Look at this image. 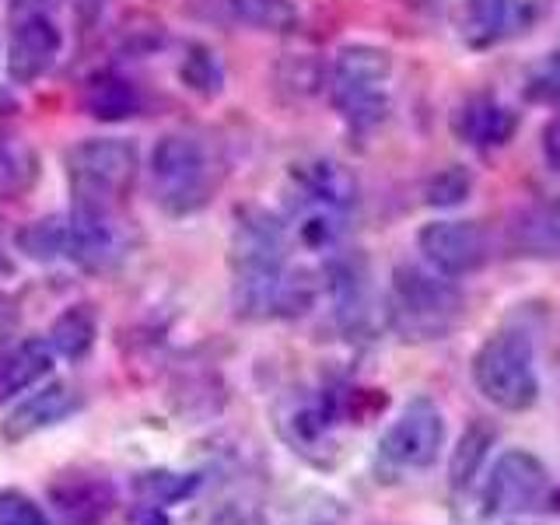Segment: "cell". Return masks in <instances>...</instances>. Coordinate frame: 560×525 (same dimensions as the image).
I'll return each instance as SVG.
<instances>
[{
    "mask_svg": "<svg viewBox=\"0 0 560 525\" xmlns=\"http://www.w3.org/2000/svg\"><path fill=\"white\" fill-rule=\"evenodd\" d=\"M284 221L267 210H242L232 238V305L242 319H294L312 308L315 280L291 270Z\"/></svg>",
    "mask_w": 560,
    "mask_h": 525,
    "instance_id": "6da1fadb",
    "label": "cell"
},
{
    "mask_svg": "<svg viewBox=\"0 0 560 525\" xmlns=\"http://www.w3.org/2000/svg\"><path fill=\"white\" fill-rule=\"evenodd\" d=\"M154 203L172 218H189L210 203L221 186L218 154L200 133L172 130L151 151Z\"/></svg>",
    "mask_w": 560,
    "mask_h": 525,
    "instance_id": "7a4b0ae2",
    "label": "cell"
},
{
    "mask_svg": "<svg viewBox=\"0 0 560 525\" xmlns=\"http://www.w3.org/2000/svg\"><path fill=\"white\" fill-rule=\"evenodd\" d=\"M329 102L354 133H372L389 116L393 57L378 46H343L329 63Z\"/></svg>",
    "mask_w": 560,
    "mask_h": 525,
    "instance_id": "3957f363",
    "label": "cell"
},
{
    "mask_svg": "<svg viewBox=\"0 0 560 525\" xmlns=\"http://www.w3.org/2000/svg\"><path fill=\"white\" fill-rule=\"evenodd\" d=\"M385 319L402 340H442L463 319V294L442 273L399 267L389 284Z\"/></svg>",
    "mask_w": 560,
    "mask_h": 525,
    "instance_id": "277c9868",
    "label": "cell"
},
{
    "mask_svg": "<svg viewBox=\"0 0 560 525\" xmlns=\"http://www.w3.org/2000/svg\"><path fill=\"white\" fill-rule=\"evenodd\" d=\"M67 186L74 207L116 210L137 183L140 154L133 140L122 137H88L63 154Z\"/></svg>",
    "mask_w": 560,
    "mask_h": 525,
    "instance_id": "5b68a950",
    "label": "cell"
},
{
    "mask_svg": "<svg viewBox=\"0 0 560 525\" xmlns=\"http://www.w3.org/2000/svg\"><path fill=\"white\" fill-rule=\"evenodd\" d=\"M472 385L477 393L504 413L533 410L539 399L536 350L522 332H494L472 354Z\"/></svg>",
    "mask_w": 560,
    "mask_h": 525,
    "instance_id": "8992f818",
    "label": "cell"
},
{
    "mask_svg": "<svg viewBox=\"0 0 560 525\" xmlns=\"http://www.w3.org/2000/svg\"><path fill=\"white\" fill-rule=\"evenodd\" d=\"M445 448V413L431 396H413L378 438V459L396 472H420Z\"/></svg>",
    "mask_w": 560,
    "mask_h": 525,
    "instance_id": "52a82bcc",
    "label": "cell"
},
{
    "mask_svg": "<svg viewBox=\"0 0 560 525\" xmlns=\"http://www.w3.org/2000/svg\"><path fill=\"white\" fill-rule=\"evenodd\" d=\"M553 494L550 472L539 455L525 448H504L483 480V512L494 518L533 515Z\"/></svg>",
    "mask_w": 560,
    "mask_h": 525,
    "instance_id": "ba28073f",
    "label": "cell"
},
{
    "mask_svg": "<svg viewBox=\"0 0 560 525\" xmlns=\"http://www.w3.org/2000/svg\"><path fill=\"white\" fill-rule=\"evenodd\" d=\"M417 249L424 262L448 280L477 273L490 259V238L477 221H431L417 232Z\"/></svg>",
    "mask_w": 560,
    "mask_h": 525,
    "instance_id": "9c48e42d",
    "label": "cell"
},
{
    "mask_svg": "<svg viewBox=\"0 0 560 525\" xmlns=\"http://www.w3.org/2000/svg\"><path fill=\"white\" fill-rule=\"evenodd\" d=\"M350 210L354 207L332 200V197H319V192H308V189H294L291 210L284 218L288 242L298 245V249H305V253H315V256L337 253L340 242L347 238Z\"/></svg>",
    "mask_w": 560,
    "mask_h": 525,
    "instance_id": "30bf717a",
    "label": "cell"
},
{
    "mask_svg": "<svg viewBox=\"0 0 560 525\" xmlns=\"http://www.w3.org/2000/svg\"><path fill=\"white\" fill-rule=\"evenodd\" d=\"M63 52V32L60 25L52 22V18L35 8V11H25L22 18L14 22L11 28V39H8V78L14 84H35L43 81L52 67H57Z\"/></svg>",
    "mask_w": 560,
    "mask_h": 525,
    "instance_id": "8fae6325",
    "label": "cell"
},
{
    "mask_svg": "<svg viewBox=\"0 0 560 525\" xmlns=\"http://www.w3.org/2000/svg\"><path fill=\"white\" fill-rule=\"evenodd\" d=\"M127 256V235L116 221V210L70 207L67 214V262L81 270L105 273Z\"/></svg>",
    "mask_w": 560,
    "mask_h": 525,
    "instance_id": "7c38bea8",
    "label": "cell"
},
{
    "mask_svg": "<svg viewBox=\"0 0 560 525\" xmlns=\"http://www.w3.org/2000/svg\"><path fill=\"white\" fill-rule=\"evenodd\" d=\"M78 410H81V393L74 385L43 382V385H35V389H28V396L14 402L11 413L4 417V424H0V434H4V442L22 445L35 434L60 428L63 420H70Z\"/></svg>",
    "mask_w": 560,
    "mask_h": 525,
    "instance_id": "4fadbf2b",
    "label": "cell"
},
{
    "mask_svg": "<svg viewBox=\"0 0 560 525\" xmlns=\"http://www.w3.org/2000/svg\"><path fill=\"white\" fill-rule=\"evenodd\" d=\"M542 8H547V0H466L463 39L472 49L512 43L539 22Z\"/></svg>",
    "mask_w": 560,
    "mask_h": 525,
    "instance_id": "5bb4252c",
    "label": "cell"
},
{
    "mask_svg": "<svg viewBox=\"0 0 560 525\" xmlns=\"http://www.w3.org/2000/svg\"><path fill=\"white\" fill-rule=\"evenodd\" d=\"M52 361H57V354H52L46 337H25L0 350V402L18 399L35 385H43L52 372Z\"/></svg>",
    "mask_w": 560,
    "mask_h": 525,
    "instance_id": "9a60e30c",
    "label": "cell"
},
{
    "mask_svg": "<svg viewBox=\"0 0 560 525\" xmlns=\"http://www.w3.org/2000/svg\"><path fill=\"white\" fill-rule=\"evenodd\" d=\"M84 113L92 119L102 122H122V119H133L144 113V95L140 88L119 74H98L84 84V95H81Z\"/></svg>",
    "mask_w": 560,
    "mask_h": 525,
    "instance_id": "2e32d148",
    "label": "cell"
},
{
    "mask_svg": "<svg viewBox=\"0 0 560 525\" xmlns=\"http://www.w3.org/2000/svg\"><path fill=\"white\" fill-rule=\"evenodd\" d=\"M46 343L52 347V354L63 361H84L98 343V312L88 302L67 305L57 319H52Z\"/></svg>",
    "mask_w": 560,
    "mask_h": 525,
    "instance_id": "e0dca14e",
    "label": "cell"
},
{
    "mask_svg": "<svg viewBox=\"0 0 560 525\" xmlns=\"http://www.w3.org/2000/svg\"><path fill=\"white\" fill-rule=\"evenodd\" d=\"M463 137L472 148H501L515 137L518 130V116L508 109V105L494 102L490 95H480L477 102L466 105L463 122H459Z\"/></svg>",
    "mask_w": 560,
    "mask_h": 525,
    "instance_id": "ac0fdd59",
    "label": "cell"
},
{
    "mask_svg": "<svg viewBox=\"0 0 560 525\" xmlns=\"http://www.w3.org/2000/svg\"><path fill=\"white\" fill-rule=\"evenodd\" d=\"M515 245L525 256H560V200H542L515 221Z\"/></svg>",
    "mask_w": 560,
    "mask_h": 525,
    "instance_id": "d6986e66",
    "label": "cell"
},
{
    "mask_svg": "<svg viewBox=\"0 0 560 525\" xmlns=\"http://www.w3.org/2000/svg\"><path fill=\"white\" fill-rule=\"evenodd\" d=\"M14 249L39 267L67 262V214H49L22 224L14 232Z\"/></svg>",
    "mask_w": 560,
    "mask_h": 525,
    "instance_id": "ffe728a7",
    "label": "cell"
},
{
    "mask_svg": "<svg viewBox=\"0 0 560 525\" xmlns=\"http://www.w3.org/2000/svg\"><path fill=\"white\" fill-rule=\"evenodd\" d=\"M39 183V154L22 137H0V200H18Z\"/></svg>",
    "mask_w": 560,
    "mask_h": 525,
    "instance_id": "44dd1931",
    "label": "cell"
},
{
    "mask_svg": "<svg viewBox=\"0 0 560 525\" xmlns=\"http://www.w3.org/2000/svg\"><path fill=\"white\" fill-rule=\"evenodd\" d=\"M221 4L238 25H249L256 32L284 35V32H294L298 25V8L291 0H221Z\"/></svg>",
    "mask_w": 560,
    "mask_h": 525,
    "instance_id": "7402d4cb",
    "label": "cell"
},
{
    "mask_svg": "<svg viewBox=\"0 0 560 525\" xmlns=\"http://www.w3.org/2000/svg\"><path fill=\"white\" fill-rule=\"evenodd\" d=\"M137 494L140 501H151V504H179L186 501L192 490L200 487V477L197 472H179V469H144V472H137Z\"/></svg>",
    "mask_w": 560,
    "mask_h": 525,
    "instance_id": "603a6c76",
    "label": "cell"
},
{
    "mask_svg": "<svg viewBox=\"0 0 560 525\" xmlns=\"http://www.w3.org/2000/svg\"><path fill=\"white\" fill-rule=\"evenodd\" d=\"M179 78H183V84L189 88V92H197L203 98H214L221 92V84H224V67H221L214 49L203 46V43H192L186 49V60L179 67Z\"/></svg>",
    "mask_w": 560,
    "mask_h": 525,
    "instance_id": "cb8c5ba5",
    "label": "cell"
},
{
    "mask_svg": "<svg viewBox=\"0 0 560 525\" xmlns=\"http://www.w3.org/2000/svg\"><path fill=\"white\" fill-rule=\"evenodd\" d=\"M490 442H494V434H490L483 424H472L466 428V434L459 438V445H455L452 452V472H448V480L452 487H469L472 480H477V472L487 459V448Z\"/></svg>",
    "mask_w": 560,
    "mask_h": 525,
    "instance_id": "d4e9b609",
    "label": "cell"
},
{
    "mask_svg": "<svg viewBox=\"0 0 560 525\" xmlns=\"http://www.w3.org/2000/svg\"><path fill=\"white\" fill-rule=\"evenodd\" d=\"M0 525H52L46 508L25 490H0Z\"/></svg>",
    "mask_w": 560,
    "mask_h": 525,
    "instance_id": "484cf974",
    "label": "cell"
},
{
    "mask_svg": "<svg viewBox=\"0 0 560 525\" xmlns=\"http://www.w3.org/2000/svg\"><path fill=\"white\" fill-rule=\"evenodd\" d=\"M525 95L547 105H560V52H553L550 60H542L525 84Z\"/></svg>",
    "mask_w": 560,
    "mask_h": 525,
    "instance_id": "4316f807",
    "label": "cell"
},
{
    "mask_svg": "<svg viewBox=\"0 0 560 525\" xmlns=\"http://www.w3.org/2000/svg\"><path fill=\"white\" fill-rule=\"evenodd\" d=\"M466 192H469V175L463 168H448L442 172L438 179L431 183L428 189V200L434 207H455V203H463L466 200Z\"/></svg>",
    "mask_w": 560,
    "mask_h": 525,
    "instance_id": "83f0119b",
    "label": "cell"
},
{
    "mask_svg": "<svg viewBox=\"0 0 560 525\" xmlns=\"http://www.w3.org/2000/svg\"><path fill=\"white\" fill-rule=\"evenodd\" d=\"M207 525H270V522L262 518L256 508H249V504H224L221 512L210 515Z\"/></svg>",
    "mask_w": 560,
    "mask_h": 525,
    "instance_id": "f1b7e54d",
    "label": "cell"
},
{
    "mask_svg": "<svg viewBox=\"0 0 560 525\" xmlns=\"http://www.w3.org/2000/svg\"><path fill=\"white\" fill-rule=\"evenodd\" d=\"M127 525H172V518H168V508L140 501V504H133L130 512H127Z\"/></svg>",
    "mask_w": 560,
    "mask_h": 525,
    "instance_id": "f546056e",
    "label": "cell"
},
{
    "mask_svg": "<svg viewBox=\"0 0 560 525\" xmlns=\"http://www.w3.org/2000/svg\"><path fill=\"white\" fill-rule=\"evenodd\" d=\"M542 154H547L550 168L560 172V116H553L547 122V130H542Z\"/></svg>",
    "mask_w": 560,
    "mask_h": 525,
    "instance_id": "4dcf8cb0",
    "label": "cell"
},
{
    "mask_svg": "<svg viewBox=\"0 0 560 525\" xmlns=\"http://www.w3.org/2000/svg\"><path fill=\"white\" fill-rule=\"evenodd\" d=\"M14 8H25V11H35V8H43L46 0H11Z\"/></svg>",
    "mask_w": 560,
    "mask_h": 525,
    "instance_id": "1f68e13d",
    "label": "cell"
}]
</instances>
